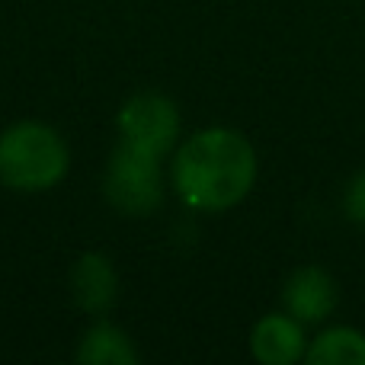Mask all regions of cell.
<instances>
[{"mask_svg":"<svg viewBox=\"0 0 365 365\" xmlns=\"http://www.w3.org/2000/svg\"><path fill=\"white\" fill-rule=\"evenodd\" d=\"M106 195L122 215H132V218L158 212L160 199H164L160 158L135 151L119 141L106 167Z\"/></svg>","mask_w":365,"mask_h":365,"instance_id":"cell-3","label":"cell"},{"mask_svg":"<svg viewBox=\"0 0 365 365\" xmlns=\"http://www.w3.org/2000/svg\"><path fill=\"white\" fill-rule=\"evenodd\" d=\"M71 151L45 122H16L0 132V182L16 192H45L68 177Z\"/></svg>","mask_w":365,"mask_h":365,"instance_id":"cell-2","label":"cell"},{"mask_svg":"<svg viewBox=\"0 0 365 365\" xmlns=\"http://www.w3.org/2000/svg\"><path fill=\"white\" fill-rule=\"evenodd\" d=\"M343 208H346V218H353L356 225H365V170L349 182Z\"/></svg>","mask_w":365,"mask_h":365,"instance_id":"cell-10","label":"cell"},{"mask_svg":"<svg viewBox=\"0 0 365 365\" xmlns=\"http://www.w3.org/2000/svg\"><path fill=\"white\" fill-rule=\"evenodd\" d=\"M336 282L321 266H304L285 285V308L302 324L324 321L336 308Z\"/></svg>","mask_w":365,"mask_h":365,"instance_id":"cell-5","label":"cell"},{"mask_svg":"<svg viewBox=\"0 0 365 365\" xmlns=\"http://www.w3.org/2000/svg\"><path fill=\"white\" fill-rule=\"evenodd\" d=\"M250 349L266 365H292V362L304 359L308 346H304L302 321L289 314H266L253 327Z\"/></svg>","mask_w":365,"mask_h":365,"instance_id":"cell-6","label":"cell"},{"mask_svg":"<svg viewBox=\"0 0 365 365\" xmlns=\"http://www.w3.org/2000/svg\"><path fill=\"white\" fill-rule=\"evenodd\" d=\"M311 365H365V336L353 327H334L308 346Z\"/></svg>","mask_w":365,"mask_h":365,"instance_id":"cell-9","label":"cell"},{"mask_svg":"<svg viewBox=\"0 0 365 365\" xmlns=\"http://www.w3.org/2000/svg\"><path fill=\"white\" fill-rule=\"evenodd\" d=\"M257 182L253 145L234 128H202L173 158V186L195 212H225Z\"/></svg>","mask_w":365,"mask_h":365,"instance_id":"cell-1","label":"cell"},{"mask_svg":"<svg viewBox=\"0 0 365 365\" xmlns=\"http://www.w3.org/2000/svg\"><path fill=\"white\" fill-rule=\"evenodd\" d=\"M115 125H119L122 145L135 148V151H145L151 158H164L177 145L180 113H177V103L167 100V96L138 93L122 103L119 115H115Z\"/></svg>","mask_w":365,"mask_h":365,"instance_id":"cell-4","label":"cell"},{"mask_svg":"<svg viewBox=\"0 0 365 365\" xmlns=\"http://www.w3.org/2000/svg\"><path fill=\"white\" fill-rule=\"evenodd\" d=\"M71 285H74V298L83 311L103 314L115 302L119 276L103 253H83L71 269Z\"/></svg>","mask_w":365,"mask_h":365,"instance_id":"cell-7","label":"cell"},{"mask_svg":"<svg viewBox=\"0 0 365 365\" xmlns=\"http://www.w3.org/2000/svg\"><path fill=\"white\" fill-rule=\"evenodd\" d=\"M77 362L83 365H135L138 353H135L132 340L113 324H93L83 334L81 349H77Z\"/></svg>","mask_w":365,"mask_h":365,"instance_id":"cell-8","label":"cell"}]
</instances>
